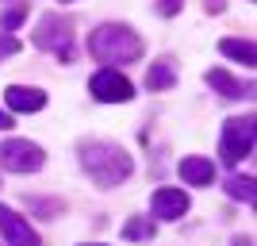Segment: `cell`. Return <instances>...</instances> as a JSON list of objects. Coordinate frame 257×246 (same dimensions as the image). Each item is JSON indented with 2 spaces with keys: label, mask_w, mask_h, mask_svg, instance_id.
<instances>
[{
  "label": "cell",
  "mask_w": 257,
  "mask_h": 246,
  "mask_svg": "<svg viewBox=\"0 0 257 246\" xmlns=\"http://www.w3.org/2000/svg\"><path fill=\"white\" fill-rule=\"evenodd\" d=\"M81 170L100 185V189H115L131 177L135 161L131 154L119 142H104V139H92V142H81Z\"/></svg>",
  "instance_id": "6da1fadb"
},
{
  "label": "cell",
  "mask_w": 257,
  "mask_h": 246,
  "mask_svg": "<svg viewBox=\"0 0 257 246\" xmlns=\"http://www.w3.org/2000/svg\"><path fill=\"white\" fill-rule=\"evenodd\" d=\"M88 54L96 62H107V69L111 65H127V62L142 58V39L127 23H100L96 31L88 35Z\"/></svg>",
  "instance_id": "7a4b0ae2"
},
{
  "label": "cell",
  "mask_w": 257,
  "mask_h": 246,
  "mask_svg": "<svg viewBox=\"0 0 257 246\" xmlns=\"http://www.w3.org/2000/svg\"><path fill=\"white\" fill-rule=\"evenodd\" d=\"M253 123H257L253 116H238V119H226L223 123V139H219V158H223V166L234 170L242 158L253 154V135H257Z\"/></svg>",
  "instance_id": "3957f363"
},
{
  "label": "cell",
  "mask_w": 257,
  "mask_h": 246,
  "mask_svg": "<svg viewBox=\"0 0 257 246\" xmlns=\"http://www.w3.org/2000/svg\"><path fill=\"white\" fill-rule=\"evenodd\" d=\"M35 46L46 50V54H58L62 62H69V58H73V20H69V16H58V12L43 16V20H39V31H35Z\"/></svg>",
  "instance_id": "277c9868"
},
{
  "label": "cell",
  "mask_w": 257,
  "mask_h": 246,
  "mask_svg": "<svg viewBox=\"0 0 257 246\" xmlns=\"http://www.w3.org/2000/svg\"><path fill=\"white\" fill-rule=\"evenodd\" d=\"M43 146L39 142H27V139H8V142H0V166L12 173H35V170H43Z\"/></svg>",
  "instance_id": "5b68a950"
},
{
  "label": "cell",
  "mask_w": 257,
  "mask_h": 246,
  "mask_svg": "<svg viewBox=\"0 0 257 246\" xmlns=\"http://www.w3.org/2000/svg\"><path fill=\"white\" fill-rule=\"evenodd\" d=\"M88 93H92L100 104H127V100L135 97V85H131L119 69H100V73H92V81H88Z\"/></svg>",
  "instance_id": "8992f818"
},
{
  "label": "cell",
  "mask_w": 257,
  "mask_h": 246,
  "mask_svg": "<svg viewBox=\"0 0 257 246\" xmlns=\"http://www.w3.org/2000/svg\"><path fill=\"white\" fill-rule=\"evenodd\" d=\"M0 235H4L8 246H43L39 231H35L20 212H12L8 204H0Z\"/></svg>",
  "instance_id": "52a82bcc"
},
{
  "label": "cell",
  "mask_w": 257,
  "mask_h": 246,
  "mask_svg": "<svg viewBox=\"0 0 257 246\" xmlns=\"http://www.w3.org/2000/svg\"><path fill=\"white\" fill-rule=\"evenodd\" d=\"M204 81H207V85H211L223 100H249V97H253V85H249V81L242 85V81H238V77H230L226 69H207Z\"/></svg>",
  "instance_id": "ba28073f"
},
{
  "label": "cell",
  "mask_w": 257,
  "mask_h": 246,
  "mask_svg": "<svg viewBox=\"0 0 257 246\" xmlns=\"http://www.w3.org/2000/svg\"><path fill=\"white\" fill-rule=\"evenodd\" d=\"M150 208L158 219H181L188 212V193H181V189H158L150 196Z\"/></svg>",
  "instance_id": "9c48e42d"
},
{
  "label": "cell",
  "mask_w": 257,
  "mask_h": 246,
  "mask_svg": "<svg viewBox=\"0 0 257 246\" xmlns=\"http://www.w3.org/2000/svg\"><path fill=\"white\" fill-rule=\"evenodd\" d=\"M4 100H8L12 112H43V108H46V93H43V89H31V85L4 89Z\"/></svg>",
  "instance_id": "30bf717a"
},
{
  "label": "cell",
  "mask_w": 257,
  "mask_h": 246,
  "mask_svg": "<svg viewBox=\"0 0 257 246\" xmlns=\"http://www.w3.org/2000/svg\"><path fill=\"white\" fill-rule=\"evenodd\" d=\"M181 181H188V185H211L215 181V161L211 158H200V154L181 158Z\"/></svg>",
  "instance_id": "8fae6325"
},
{
  "label": "cell",
  "mask_w": 257,
  "mask_h": 246,
  "mask_svg": "<svg viewBox=\"0 0 257 246\" xmlns=\"http://www.w3.org/2000/svg\"><path fill=\"white\" fill-rule=\"evenodd\" d=\"M173 81H177V69H173L169 58L154 62V65H150V73H146V89H150V93H165Z\"/></svg>",
  "instance_id": "7c38bea8"
},
{
  "label": "cell",
  "mask_w": 257,
  "mask_h": 246,
  "mask_svg": "<svg viewBox=\"0 0 257 246\" xmlns=\"http://www.w3.org/2000/svg\"><path fill=\"white\" fill-rule=\"evenodd\" d=\"M219 50H223L226 58L242 62V65H257V50H253V43H249V39H223V43H219Z\"/></svg>",
  "instance_id": "4fadbf2b"
},
{
  "label": "cell",
  "mask_w": 257,
  "mask_h": 246,
  "mask_svg": "<svg viewBox=\"0 0 257 246\" xmlns=\"http://www.w3.org/2000/svg\"><path fill=\"white\" fill-rule=\"evenodd\" d=\"M226 193L234 196V200H246V204H253V200H257L253 177H230V181H226Z\"/></svg>",
  "instance_id": "5bb4252c"
},
{
  "label": "cell",
  "mask_w": 257,
  "mask_h": 246,
  "mask_svg": "<svg viewBox=\"0 0 257 246\" xmlns=\"http://www.w3.org/2000/svg\"><path fill=\"white\" fill-rule=\"evenodd\" d=\"M123 238H154V223L139 215V219H131V223L123 227Z\"/></svg>",
  "instance_id": "9a60e30c"
},
{
  "label": "cell",
  "mask_w": 257,
  "mask_h": 246,
  "mask_svg": "<svg viewBox=\"0 0 257 246\" xmlns=\"http://www.w3.org/2000/svg\"><path fill=\"white\" fill-rule=\"evenodd\" d=\"M12 54H20V39H12V35H0V58H12Z\"/></svg>",
  "instance_id": "2e32d148"
},
{
  "label": "cell",
  "mask_w": 257,
  "mask_h": 246,
  "mask_svg": "<svg viewBox=\"0 0 257 246\" xmlns=\"http://www.w3.org/2000/svg\"><path fill=\"white\" fill-rule=\"evenodd\" d=\"M23 16H27V8H12L8 16H4V31H12V27H20Z\"/></svg>",
  "instance_id": "e0dca14e"
},
{
  "label": "cell",
  "mask_w": 257,
  "mask_h": 246,
  "mask_svg": "<svg viewBox=\"0 0 257 246\" xmlns=\"http://www.w3.org/2000/svg\"><path fill=\"white\" fill-rule=\"evenodd\" d=\"M181 4H184V0H158V12H161V16H177Z\"/></svg>",
  "instance_id": "ac0fdd59"
},
{
  "label": "cell",
  "mask_w": 257,
  "mask_h": 246,
  "mask_svg": "<svg viewBox=\"0 0 257 246\" xmlns=\"http://www.w3.org/2000/svg\"><path fill=\"white\" fill-rule=\"evenodd\" d=\"M12 127V116H8V112H0V131H8Z\"/></svg>",
  "instance_id": "d6986e66"
},
{
  "label": "cell",
  "mask_w": 257,
  "mask_h": 246,
  "mask_svg": "<svg viewBox=\"0 0 257 246\" xmlns=\"http://www.w3.org/2000/svg\"><path fill=\"white\" fill-rule=\"evenodd\" d=\"M234 246H253V238H249V235L246 238H234Z\"/></svg>",
  "instance_id": "ffe728a7"
},
{
  "label": "cell",
  "mask_w": 257,
  "mask_h": 246,
  "mask_svg": "<svg viewBox=\"0 0 257 246\" xmlns=\"http://www.w3.org/2000/svg\"><path fill=\"white\" fill-rule=\"evenodd\" d=\"M62 4H73V0H62Z\"/></svg>",
  "instance_id": "44dd1931"
},
{
  "label": "cell",
  "mask_w": 257,
  "mask_h": 246,
  "mask_svg": "<svg viewBox=\"0 0 257 246\" xmlns=\"http://www.w3.org/2000/svg\"><path fill=\"white\" fill-rule=\"evenodd\" d=\"M92 246H100V242H92Z\"/></svg>",
  "instance_id": "7402d4cb"
}]
</instances>
